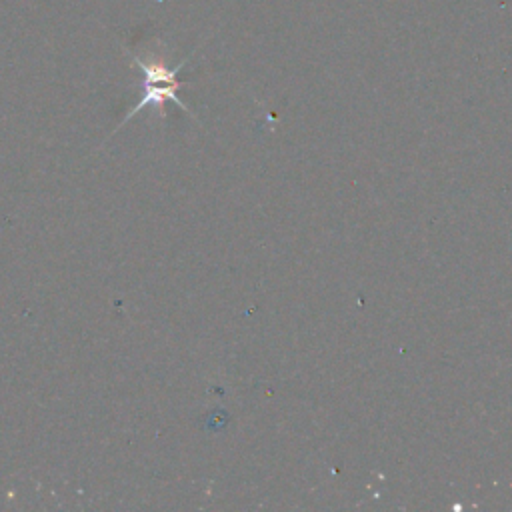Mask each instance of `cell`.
Instances as JSON below:
<instances>
[{
    "instance_id": "1",
    "label": "cell",
    "mask_w": 512,
    "mask_h": 512,
    "mask_svg": "<svg viewBox=\"0 0 512 512\" xmlns=\"http://www.w3.org/2000/svg\"><path fill=\"white\" fill-rule=\"evenodd\" d=\"M132 62L142 70L144 74V80H142V98L130 108V112L120 120L118 128L122 124H126L134 114H138L140 110L152 106L158 116H164V104L170 100L174 104H178L184 112H188L190 116H194V112L188 108V104L178 96V90H180V82H178V72L184 68V64L188 60H182L178 62L174 68H168L164 62H158V60H142L138 56H132ZM116 128V130H118Z\"/></svg>"
}]
</instances>
